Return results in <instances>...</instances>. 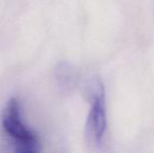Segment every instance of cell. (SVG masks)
<instances>
[{"label": "cell", "instance_id": "1", "mask_svg": "<svg viewBox=\"0 0 154 153\" xmlns=\"http://www.w3.org/2000/svg\"><path fill=\"white\" fill-rule=\"evenodd\" d=\"M2 130L19 153H37L41 150L38 134L22 123L21 106L17 98L8 101L1 112Z\"/></svg>", "mask_w": 154, "mask_h": 153}, {"label": "cell", "instance_id": "3", "mask_svg": "<svg viewBox=\"0 0 154 153\" xmlns=\"http://www.w3.org/2000/svg\"><path fill=\"white\" fill-rule=\"evenodd\" d=\"M56 78L58 84L63 89L68 90L73 87L75 81V74L73 68L66 62L59 63L56 67Z\"/></svg>", "mask_w": 154, "mask_h": 153}, {"label": "cell", "instance_id": "2", "mask_svg": "<svg viewBox=\"0 0 154 153\" xmlns=\"http://www.w3.org/2000/svg\"><path fill=\"white\" fill-rule=\"evenodd\" d=\"M90 109L85 124V137L88 144L100 147L103 144L107 130V113L105 103V88L99 77L91 79L88 85Z\"/></svg>", "mask_w": 154, "mask_h": 153}]
</instances>
